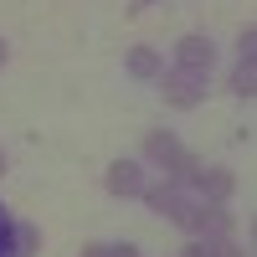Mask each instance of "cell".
<instances>
[{"label": "cell", "instance_id": "1", "mask_svg": "<svg viewBox=\"0 0 257 257\" xmlns=\"http://www.w3.org/2000/svg\"><path fill=\"white\" fill-rule=\"evenodd\" d=\"M160 93H165V103L170 108H196V103L206 98V77L201 72H165V82H160Z\"/></svg>", "mask_w": 257, "mask_h": 257}, {"label": "cell", "instance_id": "2", "mask_svg": "<svg viewBox=\"0 0 257 257\" xmlns=\"http://www.w3.org/2000/svg\"><path fill=\"white\" fill-rule=\"evenodd\" d=\"M175 62H180V72H211V62H216V47H211L206 36H180L175 41Z\"/></svg>", "mask_w": 257, "mask_h": 257}, {"label": "cell", "instance_id": "3", "mask_svg": "<svg viewBox=\"0 0 257 257\" xmlns=\"http://www.w3.org/2000/svg\"><path fill=\"white\" fill-rule=\"evenodd\" d=\"M103 185H108L113 196H144V170L134 160H113L108 175H103Z\"/></svg>", "mask_w": 257, "mask_h": 257}, {"label": "cell", "instance_id": "4", "mask_svg": "<svg viewBox=\"0 0 257 257\" xmlns=\"http://www.w3.org/2000/svg\"><path fill=\"white\" fill-rule=\"evenodd\" d=\"M196 190L211 201V206H221L226 196H231V170H221V165H206L201 175H196Z\"/></svg>", "mask_w": 257, "mask_h": 257}, {"label": "cell", "instance_id": "5", "mask_svg": "<svg viewBox=\"0 0 257 257\" xmlns=\"http://www.w3.org/2000/svg\"><path fill=\"white\" fill-rule=\"evenodd\" d=\"M144 155L155 160V165H165V170H170V165L180 160V139H175V134H165V128H155V134L144 139Z\"/></svg>", "mask_w": 257, "mask_h": 257}, {"label": "cell", "instance_id": "6", "mask_svg": "<svg viewBox=\"0 0 257 257\" xmlns=\"http://www.w3.org/2000/svg\"><path fill=\"white\" fill-rule=\"evenodd\" d=\"M185 257H242V252L231 247L226 237H206V242H190V247H185Z\"/></svg>", "mask_w": 257, "mask_h": 257}, {"label": "cell", "instance_id": "7", "mask_svg": "<svg viewBox=\"0 0 257 257\" xmlns=\"http://www.w3.org/2000/svg\"><path fill=\"white\" fill-rule=\"evenodd\" d=\"M128 72H134V77H155L160 72V52L155 47H134V52H128Z\"/></svg>", "mask_w": 257, "mask_h": 257}, {"label": "cell", "instance_id": "8", "mask_svg": "<svg viewBox=\"0 0 257 257\" xmlns=\"http://www.w3.org/2000/svg\"><path fill=\"white\" fill-rule=\"evenodd\" d=\"M231 93H237V98H257V62H237V72H231Z\"/></svg>", "mask_w": 257, "mask_h": 257}, {"label": "cell", "instance_id": "9", "mask_svg": "<svg viewBox=\"0 0 257 257\" xmlns=\"http://www.w3.org/2000/svg\"><path fill=\"white\" fill-rule=\"evenodd\" d=\"M36 242H41V237H36V226H16V257H31Z\"/></svg>", "mask_w": 257, "mask_h": 257}, {"label": "cell", "instance_id": "10", "mask_svg": "<svg viewBox=\"0 0 257 257\" xmlns=\"http://www.w3.org/2000/svg\"><path fill=\"white\" fill-rule=\"evenodd\" d=\"M0 257H16V226L6 211H0Z\"/></svg>", "mask_w": 257, "mask_h": 257}, {"label": "cell", "instance_id": "11", "mask_svg": "<svg viewBox=\"0 0 257 257\" xmlns=\"http://www.w3.org/2000/svg\"><path fill=\"white\" fill-rule=\"evenodd\" d=\"M242 62H257V26L242 31Z\"/></svg>", "mask_w": 257, "mask_h": 257}, {"label": "cell", "instance_id": "12", "mask_svg": "<svg viewBox=\"0 0 257 257\" xmlns=\"http://www.w3.org/2000/svg\"><path fill=\"white\" fill-rule=\"evenodd\" d=\"M82 257H108V247H103V242H88V247H82Z\"/></svg>", "mask_w": 257, "mask_h": 257}, {"label": "cell", "instance_id": "13", "mask_svg": "<svg viewBox=\"0 0 257 257\" xmlns=\"http://www.w3.org/2000/svg\"><path fill=\"white\" fill-rule=\"evenodd\" d=\"M108 257H139L134 247H108Z\"/></svg>", "mask_w": 257, "mask_h": 257}, {"label": "cell", "instance_id": "14", "mask_svg": "<svg viewBox=\"0 0 257 257\" xmlns=\"http://www.w3.org/2000/svg\"><path fill=\"white\" fill-rule=\"evenodd\" d=\"M0 62H6V41H0Z\"/></svg>", "mask_w": 257, "mask_h": 257}, {"label": "cell", "instance_id": "15", "mask_svg": "<svg viewBox=\"0 0 257 257\" xmlns=\"http://www.w3.org/2000/svg\"><path fill=\"white\" fill-rule=\"evenodd\" d=\"M0 175H6V155H0Z\"/></svg>", "mask_w": 257, "mask_h": 257}, {"label": "cell", "instance_id": "16", "mask_svg": "<svg viewBox=\"0 0 257 257\" xmlns=\"http://www.w3.org/2000/svg\"><path fill=\"white\" fill-rule=\"evenodd\" d=\"M252 237H257V221H252Z\"/></svg>", "mask_w": 257, "mask_h": 257}]
</instances>
